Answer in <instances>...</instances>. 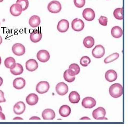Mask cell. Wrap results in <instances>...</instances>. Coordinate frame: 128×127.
Returning <instances> with one entry per match:
<instances>
[{"label":"cell","instance_id":"d590c367","mask_svg":"<svg viewBox=\"0 0 128 127\" xmlns=\"http://www.w3.org/2000/svg\"><path fill=\"white\" fill-rule=\"evenodd\" d=\"M4 95V92L1 90H0V103H4L6 102Z\"/></svg>","mask_w":128,"mask_h":127},{"label":"cell","instance_id":"e0dca14e","mask_svg":"<svg viewBox=\"0 0 128 127\" xmlns=\"http://www.w3.org/2000/svg\"><path fill=\"white\" fill-rule=\"evenodd\" d=\"M26 85V81L22 77L16 78L13 81V86L14 88L18 90H20L25 87Z\"/></svg>","mask_w":128,"mask_h":127},{"label":"cell","instance_id":"6da1fadb","mask_svg":"<svg viewBox=\"0 0 128 127\" xmlns=\"http://www.w3.org/2000/svg\"><path fill=\"white\" fill-rule=\"evenodd\" d=\"M109 93L110 96L114 98L120 97L123 94L122 86L119 83L113 84L110 87Z\"/></svg>","mask_w":128,"mask_h":127},{"label":"cell","instance_id":"7bdbcfd3","mask_svg":"<svg viewBox=\"0 0 128 127\" xmlns=\"http://www.w3.org/2000/svg\"><path fill=\"white\" fill-rule=\"evenodd\" d=\"M1 62H2V60H1V58L0 57V65L1 64Z\"/></svg>","mask_w":128,"mask_h":127},{"label":"cell","instance_id":"f1b7e54d","mask_svg":"<svg viewBox=\"0 0 128 127\" xmlns=\"http://www.w3.org/2000/svg\"><path fill=\"white\" fill-rule=\"evenodd\" d=\"M119 56L120 55L118 53H114L112 54L105 59V60H104V63L105 64H108V63L113 62L115 61L116 60H117L119 58Z\"/></svg>","mask_w":128,"mask_h":127},{"label":"cell","instance_id":"83f0119b","mask_svg":"<svg viewBox=\"0 0 128 127\" xmlns=\"http://www.w3.org/2000/svg\"><path fill=\"white\" fill-rule=\"evenodd\" d=\"M16 64L15 59L12 57H9L6 59L4 60V65L6 68L8 69H12L15 66Z\"/></svg>","mask_w":128,"mask_h":127},{"label":"cell","instance_id":"277c9868","mask_svg":"<svg viewBox=\"0 0 128 127\" xmlns=\"http://www.w3.org/2000/svg\"><path fill=\"white\" fill-rule=\"evenodd\" d=\"M50 88L49 83L48 81H42L39 82L36 87V92L40 94H43L46 93L48 92Z\"/></svg>","mask_w":128,"mask_h":127},{"label":"cell","instance_id":"836d02e7","mask_svg":"<svg viewBox=\"0 0 128 127\" xmlns=\"http://www.w3.org/2000/svg\"><path fill=\"white\" fill-rule=\"evenodd\" d=\"M74 5L78 8H81L85 5L86 0H74Z\"/></svg>","mask_w":128,"mask_h":127},{"label":"cell","instance_id":"8d00e7d4","mask_svg":"<svg viewBox=\"0 0 128 127\" xmlns=\"http://www.w3.org/2000/svg\"><path fill=\"white\" fill-rule=\"evenodd\" d=\"M0 120H6V116L2 111H0Z\"/></svg>","mask_w":128,"mask_h":127},{"label":"cell","instance_id":"d6986e66","mask_svg":"<svg viewBox=\"0 0 128 127\" xmlns=\"http://www.w3.org/2000/svg\"><path fill=\"white\" fill-rule=\"evenodd\" d=\"M118 78V74L114 70H109L105 73V79L107 81L112 82L115 81Z\"/></svg>","mask_w":128,"mask_h":127},{"label":"cell","instance_id":"e575fe53","mask_svg":"<svg viewBox=\"0 0 128 127\" xmlns=\"http://www.w3.org/2000/svg\"><path fill=\"white\" fill-rule=\"evenodd\" d=\"M98 21L100 24L103 26H106L107 25V22H108V19L105 16H100L98 19Z\"/></svg>","mask_w":128,"mask_h":127},{"label":"cell","instance_id":"d4e9b609","mask_svg":"<svg viewBox=\"0 0 128 127\" xmlns=\"http://www.w3.org/2000/svg\"><path fill=\"white\" fill-rule=\"evenodd\" d=\"M40 23H41V19L38 15H33L30 18L29 24L32 27H38L40 25Z\"/></svg>","mask_w":128,"mask_h":127},{"label":"cell","instance_id":"4fadbf2b","mask_svg":"<svg viewBox=\"0 0 128 127\" xmlns=\"http://www.w3.org/2000/svg\"><path fill=\"white\" fill-rule=\"evenodd\" d=\"M26 110L25 104L22 101L16 103L14 106V112L17 115H21Z\"/></svg>","mask_w":128,"mask_h":127},{"label":"cell","instance_id":"603a6c76","mask_svg":"<svg viewBox=\"0 0 128 127\" xmlns=\"http://www.w3.org/2000/svg\"><path fill=\"white\" fill-rule=\"evenodd\" d=\"M112 36L115 38H119L122 36L123 31L122 28L119 26H114L111 30Z\"/></svg>","mask_w":128,"mask_h":127},{"label":"cell","instance_id":"484cf974","mask_svg":"<svg viewBox=\"0 0 128 127\" xmlns=\"http://www.w3.org/2000/svg\"><path fill=\"white\" fill-rule=\"evenodd\" d=\"M10 72L14 76H18V75L21 74L24 72L23 66L20 63H16L14 68L10 69Z\"/></svg>","mask_w":128,"mask_h":127},{"label":"cell","instance_id":"9c48e42d","mask_svg":"<svg viewBox=\"0 0 128 127\" xmlns=\"http://www.w3.org/2000/svg\"><path fill=\"white\" fill-rule=\"evenodd\" d=\"M37 59L39 61L43 63H45L49 60L50 55L49 52L45 50H42L39 51L37 53Z\"/></svg>","mask_w":128,"mask_h":127},{"label":"cell","instance_id":"44dd1931","mask_svg":"<svg viewBox=\"0 0 128 127\" xmlns=\"http://www.w3.org/2000/svg\"><path fill=\"white\" fill-rule=\"evenodd\" d=\"M70 76H76L80 72V68L76 63H73L69 66V68L67 70Z\"/></svg>","mask_w":128,"mask_h":127},{"label":"cell","instance_id":"ee69618b","mask_svg":"<svg viewBox=\"0 0 128 127\" xmlns=\"http://www.w3.org/2000/svg\"><path fill=\"white\" fill-rule=\"evenodd\" d=\"M0 111H2V108L1 106H0Z\"/></svg>","mask_w":128,"mask_h":127},{"label":"cell","instance_id":"52a82bcc","mask_svg":"<svg viewBox=\"0 0 128 127\" xmlns=\"http://www.w3.org/2000/svg\"><path fill=\"white\" fill-rule=\"evenodd\" d=\"M72 28L75 31H81L84 28V23L81 19L75 18L72 22Z\"/></svg>","mask_w":128,"mask_h":127},{"label":"cell","instance_id":"ba28073f","mask_svg":"<svg viewBox=\"0 0 128 127\" xmlns=\"http://www.w3.org/2000/svg\"><path fill=\"white\" fill-rule=\"evenodd\" d=\"M56 90L58 95L60 96H64L68 92V87L65 83L60 82L56 85Z\"/></svg>","mask_w":128,"mask_h":127},{"label":"cell","instance_id":"5bb4252c","mask_svg":"<svg viewBox=\"0 0 128 127\" xmlns=\"http://www.w3.org/2000/svg\"><path fill=\"white\" fill-rule=\"evenodd\" d=\"M70 23L66 19H62L59 21L57 25V29L60 33H65L68 30Z\"/></svg>","mask_w":128,"mask_h":127},{"label":"cell","instance_id":"7c38bea8","mask_svg":"<svg viewBox=\"0 0 128 127\" xmlns=\"http://www.w3.org/2000/svg\"><path fill=\"white\" fill-rule=\"evenodd\" d=\"M22 9L20 4L16 3L12 5L10 8V12L11 15L14 17L19 16L22 13Z\"/></svg>","mask_w":128,"mask_h":127},{"label":"cell","instance_id":"2e32d148","mask_svg":"<svg viewBox=\"0 0 128 127\" xmlns=\"http://www.w3.org/2000/svg\"><path fill=\"white\" fill-rule=\"evenodd\" d=\"M38 63L34 59H30L26 62V68L28 71L30 72L35 71L38 68Z\"/></svg>","mask_w":128,"mask_h":127},{"label":"cell","instance_id":"30bf717a","mask_svg":"<svg viewBox=\"0 0 128 127\" xmlns=\"http://www.w3.org/2000/svg\"><path fill=\"white\" fill-rule=\"evenodd\" d=\"M96 105V101L94 98L91 97H86L83 98L82 102V105L86 109H92Z\"/></svg>","mask_w":128,"mask_h":127},{"label":"cell","instance_id":"8992f818","mask_svg":"<svg viewBox=\"0 0 128 127\" xmlns=\"http://www.w3.org/2000/svg\"><path fill=\"white\" fill-rule=\"evenodd\" d=\"M105 53V50L104 47L102 45L96 46L92 51V56L96 59H100L104 57Z\"/></svg>","mask_w":128,"mask_h":127},{"label":"cell","instance_id":"4dcf8cb0","mask_svg":"<svg viewBox=\"0 0 128 127\" xmlns=\"http://www.w3.org/2000/svg\"><path fill=\"white\" fill-rule=\"evenodd\" d=\"M91 63V59L88 56H84L80 60V64L83 66H87Z\"/></svg>","mask_w":128,"mask_h":127},{"label":"cell","instance_id":"5b68a950","mask_svg":"<svg viewBox=\"0 0 128 127\" xmlns=\"http://www.w3.org/2000/svg\"><path fill=\"white\" fill-rule=\"evenodd\" d=\"M13 53L16 56H22L25 53V47L22 44L16 43L12 47Z\"/></svg>","mask_w":128,"mask_h":127},{"label":"cell","instance_id":"4316f807","mask_svg":"<svg viewBox=\"0 0 128 127\" xmlns=\"http://www.w3.org/2000/svg\"><path fill=\"white\" fill-rule=\"evenodd\" d=\"M94 39L91 36H87L83 40V45L87 49H91L94 45Z\"/></svg>","mask_w":128,"mask_h":127},{"label":"cell","instance_id":"7402d4cb","mask_svg":"<svg viewBox=\"0 0 128 127\" xmlns=\"http://www.w3.org/2000/svg\"><path fill=\"white\" fill-rule=\"evenodd\" d=\"M59 114L62 117H68L71 113L70 108L67 105H64L60 107L59 110Z\"/></svg>","mask_w":128,"mask_h":127},{"label":"cell","instance_id":"f546056e","mask_svg":"<svg viewBox=\"0 0 128 127\" xmlns=\"http://www.w3.org/2000/svg\"><path fill=\"white\" fill-rule=\"evenodd\" d=\"M123 9L122 8H117L113 12L114 17L118 20H122L123 19Z\"/></svg>","mask_w":128,"mask_h":127},{"label":"cell","instance_id":"8fae6325","mask_svg":"<svg viewBox=\"0 0 128 127\" xmlns=\"http://www.w3.org/2000/svg\"><path fill=\"white\" fill-rule=\"evenodd\" d=\"M82 15L83 18L88 21H91L95 18L94 11L91 8H86L83 10Z\"/></svg>","mask_w":128,"mask_h":127},{"label":"cell","instance_id":"f35d334b","mask_svg":"<svg viewBox=\"0 0 128 127\" xmlns=\"http://www.w3.org/2000/svg\"><path fill=\"white\" fill-rule=\"evenodd\" d=\"M3 80L2 77H0V87H1L2 84H3Z\"/></svg>","mask_w":128,"mask_h":127},{"label":"cell","instance_id":"1f68e13d","mask_svg":"<svg viewBox=\"0 0 128 127\" xmlns=\"http://www.w3.org/2000/svg\"><path fill=\"white\" fill-rule=\"evenodd\" d=\"M64 78L67 82H72L75 80V76H70V75L67 70L64 73Z\"/></svg>","mask_w":128,"mask_h":127},{"label":"cell","instance_id":"ac0fdd59","mask_svg":"<svg viewBox=\"0 0 128 127\" xmlns=\"http://www.w3.org/2000/svg\"><path fill=\"white\" fill-rule=\"evenodd\" d=\"M42 35L41 31L39 30H34L30 35V41L34 43H38L41 40Z\"/></svg>","mask_w":128,"mask_h":127},{"label":"cell","instance_id":"60d3db41","mask_svg":"<svg viewBox=\"0 0 128 127\" xmlns=\"http://www.w3.org/2000/svg\"><path fill=\"white\" fill-rule=\"evenodd\" d=\"M17 119H19V120H23L22 118H19V117H16L14 119V120H17Z\"/></svg>","mask_w":128,"mask_h":127},{"label":"cell","instance_id":"9a60e30c","mask_svg":"<svg viewBox=\"0 0 128 127\" xmlns=\"http://www.w3.org/2000/svg\"><path fill=\"white\" fill-rule=\"evenodd\" d=\"M42 117L44 120H54L56 117L54 111L51 109H47L44 110L42 113Z\"/></svg>","mask_w":128,"mask_h":127},{"label":"cell","instance_id":"7a4b0ae2","mask_svg":"<svg viewBox=\"0 0 128 127\" xmlns=\"http://www.w3.org/2000/svg\"><path fill=\"white\" fill-rule=\"evenodd\" d=\"M48 10L52 13H58L62 10V5L58 1H52L48 5Z\"/></svg>","mask_w":128,"mask_h":127},{"label":"cell","instance_id":"bcb514c9","mask_svg":"<svg viewBox=\"0 0 128 127\" xmlns=\"http://www.w3.org/2000/svg\"><path fill=\"white\" fill-rule=\"evenodd\" d=\"M0 26H1V22H0Z\"/></svg>","mask_w":128,"mask_h":127},{"label":"cell","instance_id":"cb8c5ba5","mask_svg":"<svg viewBox=\"0 0 128 127\" xmlns=\"http://www.w3.org/2000/svg\"><path fill=\"white\" fill-rule=\"evenodd\" d=\"M69 101L71 103L73 104H76L78 103L80 101V94L76 91H73L68 96Z\"/></svg>","mask_w":128,"mask_h":127},{"label":"cell","instance_id":"b9f144b4","mask_svg":"<svg viewBox=\"0 0 128 127\" xmlns=\"http://www.w3.org/2000/svg\"><path fill=\"white\" fill-rule=\"evenodd\" d=\"M2 42H3V39H2V37L0 36V45L2 43Z\"/></svg>","mask_w":128,"mask_h":127},{"label":"cell","instance_id":"d6a6232c","mask_svg":"<svg viewBox=\"0 0 128 127\" xmlns=\"http://www.w3.org/2000/svg\"><path fill=\"white\" fill-rule=\"evenodd\" d=\"M16 3L21 5L22 11H25L26 9H27L29 6L28 0H17Z\"/></svg>","mask_w":128,"mask_h":127},{"label":"cell","instance_id":"ffe728a7","mask_svg":"<svg viewBox=\"0 0 128 127\" xmlns=\"http://www.w3.org/2000/svg\"><path fill=\"white\" fill-rule=\"evenodd\" d=\"M39 100L38 96L36 94L32 93L29 94L26 98V103L30 106H33L37 104Z\"/></svg>","mask_w":128,"mask_h":127},{"label":"cell","instance_id":"ab89813d","mask_svg":"<svg viewBox=\"0 0 128 127\" xmlns=\"http://www.w3.org/2000/svg\"><path fill=\"white\" fill-rule=\"evenodd\" d=\"M84 119H88V120H90V119L89 118H88V117H83V118H82L80 119V120H84Z\"/></svg>","mask_w":128,"mask_h":127},{"label":"cell","instance_id":"74e56055","mask_svg":"<svg viewBox=\"0 0 128 127\" xmlns=\"http://www.w3.org/2000/svg\"><path fill=\"white\" fill-rule=\"evenodd\" d=\"M30 120H41L39 117H33L30 119Z\"/></svg>","mask_w":128,"mask_h":127},{"label":"cell","instance_id":"f6af8a7d","mask_svg":"<svg viewBox=\"0 0 128 127\" xmlns=\"http://www.w3.org/2000/svg\"><path fill=\"white\" fill-rule=\"evenodd\" d=\"M4 0H0V2H2Z\"/></svg>","mask_w":128,"mask_h":127},{"label":"cell","instance_id":"3957f363","mask_svg":"<svg viewBox=\"0 0 128 127\" xmlns=\"http://www.w3.org/2000/svg\"><path fill=\"white\" fill-rule=\"evenodd\" d=\"M105 116L106 110L102 107H99L92 112V117L96 120H107Z\"/></svg>","mask_w":128,"mask_h":127}]
</instances>
